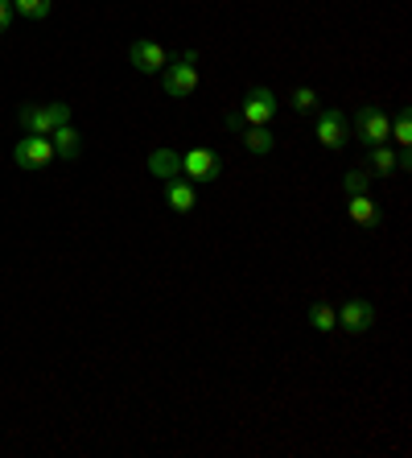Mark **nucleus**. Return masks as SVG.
Returning <instances> with one entry per match:
<instances>
[{
  "label": "nucleus",
  "mask_w": 412,
  "mask_h": 458,
  "mask_svg": "<svg viewBox=\"0 0 412 458\" xmlns=\"http://www.w3.org/2000/svg\"><path fill=\"white\" fill-rule=\"evenodd\" d=\"M161 87H165V96H173V99H190L194 87H198V54L186 50V54H178L173 63L161 66Z\"/></svg>",
  "instance_id": "obj_1"
},
{
  "label": "nucleus",
  "mask_w": 412,
  "mask_h": 458,
  "mask_svg": "<svg viewBox=\"0 0 412 458\" xmlns=\"http://www.w3.org/2000/svg\"><path fill=\"white\" fill-rule=\"evenodd\" d=\"M388 137H391L388 112H383L380 104H363L359 112H355V124H350V140L375 149V145H388Z\"/></svg>",
  "instance_id": "obj_2"
},
{
  "label": "nucleus",
  "mask_w": 412,
  "mask_h": 458,
  "mask_svg": "<svg viewBox=\"0 0 412 458\" xmlns=\"http://www.w3.org/2000/svg\"><path fill=\"white\" fill-rule=\"evenodd\" d=\"M17 120H21L25 132L50 137L58 124H71V107L63 99H54V104H25V107H17Z\"/></svg>",
  "instance_id": "obj_3"
},
{
  "label": "nucleus",
  "mask_w": 412,
  "mask_h": 458,
  "mask_svg": "<svg viewBox=\"0 0 412 458\" xmlns=\"http://www.w3.org/2000/svg\"><path fill=\"white\" fill-rule=\"evenodd\" d=\"M314 137L322 149L339 153L350 145V120L342 107H317V124H314Z\"/></svg>",
  "instance_id": "obj_4"
},
{
  "label": "nucleus",
  "mask_w": 412,
  "mask_h": 458,
  "mask_svg": "<svg viewBox=\"0 0 412 458\" xmlns=\"http://www.w3.org/2000/svg\"><path fill=\"white\" fill-rule=\"evenodd\" d=\"M181 174H186V182H219L223 157L206 145H194L190 153H181Z\"/></svg>",
  "instance_id": "obj_5"
},
{
  "label": "nucleus",
  "mask_w": 412,
  "mask_h": 458,
  "mask_svg": "<svg viewBox=\"0 0 412 458\" xmlns=\"http://www.w3.org/2000/svg\"><path fill=\"white\" fill-rule=\"evenodd\" d=\"M13 161H17L21 170H46V165H54V145H50V137L25 132V137L17 140V149H13Z\"/></svg>",
  "instance_id": "obj_6"
},
{
  "label": "nucleus",
  "mask_w": 412,
  "mask_h": 458,
  "mask_svg": "<svg viewBox=\"0 0 412 458\" xmlns=\"http://www.w3.org/2000/svg\"><path fill=\"white\" fill-rule=\"evenodd\" d=\"M276 107H281V104H276V96L268 91V87H252V91L240 99V107H235V112H240L243 128H248V124H268V120L276 116Z\"/></svg>",
  "instance_id": "obj_7"
},
{
  "label": "nucleus",
  "mask_w": 412,
  "mask_h": 458,
  "mask_svg": "<svg viewBox=\"0 0 412 458\" xmlns=\"http://www.w3.org/2000/svg\"><path fill=\"white\" fill-rule=\"evenodd\" d=\"M334 314H339V331H350V335L371 331V322H375V306L367 298L342 301V310H334Z\"/></svg>",
  "instance_id": "obj_8"
},
{
  "label": "nucleus",
  "mask_w": 412,
  "mask_h": 458,
  "mask_svg": "<svg viewBox=\"0 0 412 458\" xmlns=\"http://www.w3.org/2000/svg\"><path fill=\"white\" fill-rule=\"evenodd\" d=\"M128 58H132V66H137L140 75H161V66L170 63V54L161 50L153 38H137V42L128 46Z\"/></svg>",
  "instance_id": "obj_9"
},
{
  "label": "nucleus",
  "mask_w": 412,
  "mask_h": 458,
  "mask_svg": "<svg viewBox=\"0 0 412 458\" xmlns=\"http://www.w3.org/2000/svg\"><path fill=\"white\" fill-rule=\"evenodd\" d=\"M347 215H350V219H355L359 227H371V232H380V227L388 224L371 194H347Z\"/></svg>",
  "instance_id": "obj_10"
},
{
  "label": "nucleus",
  "mask_w": 412,
  "mask_h": 458,
  "mask_svg": "<svg viewBox=\"0 0 412 458\" xmlns=\"http://www.w3.org/2000/svg\"><path fill=\"white\" fill-rule=\"evenodd\" d=\"M165 203H170L178 215H190L194 207H198V194H194V182L170 178V182H165Z\"/></svg>",
  "instance_id": "obj_11"
},
{
  "label": "nucleus",
  "mask_w": 412,
  "mask_h": 458,
  "mask_svg": "<svg viewBox=\"0 0 412 458\" xmlns=\"http://www.w3.org/2000/svg\"><path fill=\"white\" fill-rule=\"evenodd\" d=\"M50 145H54V157H63V161H74L79 153H83V137L74 132L71 124H58L50 132Z\"/></svg>",
  "instance_id": "obj_12"
},
{
  "label": "nucleus",
  "mask_w": 412,
  "mask_h": 458,
  "mask_svg": "<svg viewBox=\"0 0 412 458\" xmlns=\"http://www.w3.org/2000/svg\"><path fill=\"white\" fill-rule=\"evenodd\" d=\"M148 174H153L157 182L178 178V174H181V157L173 149H153V153H148Z\"/></svg>",
  "instance_id": "obj_13"
},
{
  "label": "nucleus",
  "mask_w": 412,
  "mask_h": 458,
  "mask_svg": "<svg viewBox=\"0 0 412 458\" xmlns=\"http://www.w3.org/2000/svg\"><path fill=\"white\" fill-rule=\"evenodd\" d=\"M240 137H243V149L256 153V157H265V153L273 149V140H276L273 132H268V124H248Z\"/></svg>",
  "instance_id": "obj_14"
},
{
  "label": "nucleus",
  "mask_w": 412,
  "mask_h": 458,
  "mask_svg": "<svg viewBox=\"0 0 412 458\" xmlns=\"http://www.w3.org/2000/svg\"><path fill=\"white\" fill-rule=\"evenodd\" d=\"M309 327H314V331H339V314H334V306H326V301H314V306H309Z\"/></svg>",
  "instance_id": "obj_15"
},
{
  "label": "nucleus",
  "mask_w": 412,
  "mask_h": 458,
  "mask_svg": "<svg viewBox=\"0 0 412 458\" xmlns=\"http://www.w3.org/2000/svg\"><path fill=\"white\" fill-rule=\"evenodd\" d=\"M13 13L25 21H46L54 13V0H13Z\"/></svg>",
  "instance_id": "obj_16"
},
{
  "label": "nucleus",
  "mask_w": 412,
  "mask_h": 458,
  "mask_svg": "<svg viewBox=\"0 0 412 458\" xmlns=\"http://www.w3.org/2000/svg\"><path fill=\"white\" fill-rule=\"evenodd\" d=\"M371 174H380V178H391V174H400V161L388 145H375L371 149Z\"/></svg>",
  "instance_id": "obj_17"
},
{
  "label": "nucleus",
  "mask_w": 412,
  "mask_h": 458,
  "mask_svg": "<svg viewBox=\"0 0 412 458\" xmlns=\"http://www.w3.org/2000/svg\"><path fill=\"white\" fill-rule=\"evenodd\" d=\"M391 140H396L400 149H408V145H412V112H408V107H396V120H391Z\"/></svg>",
  "instance_id": "obj_18"
},
{
  "label": "nucleus",
  "mask_w": 412,
  "mask_h": 458,
  "mask_svg": "<svg viewBox=\"0 0 412 458\" xmlns=\"http://www.w3.org/2000/svg\"><path fill=\"white\" fill-rule=\"evenodd\" d=\"M289 104H293V112H317V107H322V99H317L314 87H297L293 96H289Z\"/></svg>",
  "instance_id": "obj_19"
},
{
  "label": "nucleus",
  "mask_w": 412,
  "mask_h": 458,
  "mask_svg": "<svg viewBox=\"0 0 412 458\" xmlns=\"http://www.w3.org/2000/svg\"><path fill=\"white\" fill-rule=\"evenodd\" d=\"M342 186H347V194H367V186H371V174H367V170H347V178H342Z\"/></svg>",
  "instance_id": "obj_20"
},
{
  "label": "nucleus",
  "mask_w": 412,
  "mask_h": 458,
  "mask_svg": "<svg viewBox=\"0 0 412 458\" xmlns=\"http://www.w3.org/2000/svg\"><path fill=\"white\" fill-rule=\"evenodd\" d=\"M13 21H17V13H13V0H0V33H9Z\"/></svg>",
  "instance_id": "obj_21"
},
{
  "label": "nucleus",
  "mask_w": 412,
  "mask_h": 458,
  "mask_svg": "<svg viewBox=\"0 0 412 458\" xmlns=\"http://www.w3.org/2000/svg\"><path fill=\"white\" fill-rule=\"evenodd\" d=\"M227 128H231V132H243V120H240V112H227Z\"/></svg>",
  "instance_id": "obj_22"
}]
</instances>
